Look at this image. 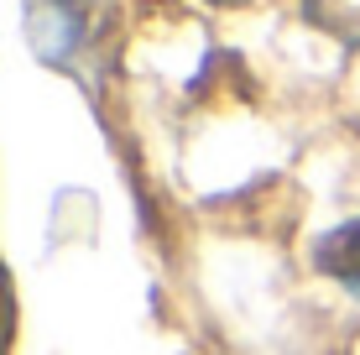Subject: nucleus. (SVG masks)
Here are the masks:
<instances>
[{"label":"nucleus","mask_w":360,"mask_h":355,"mask_svg":"<svg viewBox=\"0 0 360 355\" xmlns=\"http://www.w3.org/2000/svg\"><path fill=\"white\" fill-rule=\"evenodd\" d=\"M6 335H11V309H6V298H0V355H6Z\"/></svg>","instance_id":"obj_3"},{"label":"nucleus","mask_w":360,"mask_h":355,"mask_svg":"<svg viewBox=\"0 0 360 355\" xmlns=\"http://www.w3.org/2000/svg\"><path fill=\"white\" fill-rule=\"evenodd\" d=\"M209 6H245V0H209Z\"/></svg>","instance_id":"obj_4"},{"label":"nucleus","mask_w":360,"mask_h":355,"mask_svg":"<svg viewBox=\"0 0 360 355\" xmlns=\"http://www.w3.org/2000/svg\"><path fill=\"white\" fill-rule=\"evenodd\" d=\"M314 262L324 266V272L345 277V283H360V219H355V225H340V230H329V235L319 240Z\"/></svg>","instance_id":"obj_1"},{"label":"nucleus","mask_w":360,"mask_h":355,"mask_svg":"<svg viewBox=\"0 0 360 355\" xmlns=\"http://www.w3.org/2000/svg\"><path fill=\"white\" fill-rule=\"evenodd\" d=\"M303 11L319 32L340 37L345 47H360V0H303Z\"/></svg>","instance_id":"obj_2"}]
</instances>
